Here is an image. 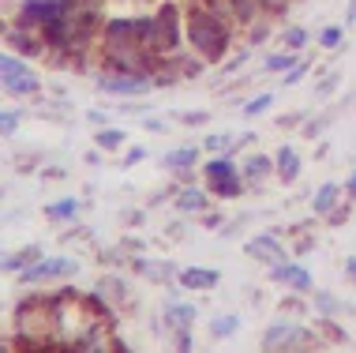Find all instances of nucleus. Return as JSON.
Masks as SVG:
<instances>
[{"label": "nucleus", "mask_w": 356, "mask_h": 353, "mask_svg": "<svg viewBox=\"0 0 356 353\" xmlns=\"http://www.w3.org/2000/svg\"><path fill=\"white\" fill-rule=\"evenodd\" d=\"M233 31L236 19L229 12L225 0H195V4L184 12V34L188 45L203 56L207 64H221L233 45Z\"/></svg>", "instance_id": "1"}, {"label": "nucleus", "mask_w": 356, "mask_h": 353, "mask_svg": "<svg viewBox=\"0 0 356 353\" xmlns=\"http://www.w3.org/2000/svg\"><path fill=\"white\" fill-rule=\"evenodd\" d=\"M203 180L218 199H236V196L248 192V180H244V173H240V166L233 162V155L207 158L203 162Z\"/></svg>", "instance_id": "2"}, {"label": "nucleus", "mask_w": 356, "mask_h": 353, "mask_svg": "<svg viewBox=\"0 0 356 353\" xmlns=\"http://www.w3.org/2000/svg\"><path fill=\"white\" fill-rule=\"evenodd\" d=\"M0 83H4L8 98H34V94H42V75L26 64V56H19L12 49L0 56Z\"/></svg>", "instance_id": "3"}, {"label": "nucleus", "mask_w": 356, "mask_h": 353, "mask_svg": "<svg viewBox=\"0 0 356 353\" xmlns=\"http://www.w3.org/2000/svg\"><path fill=\"white\" fill-rule=\"evenodd\" d=\"M259 346L263 350H312V346H323V342H319V335H315L312 327H304V323L274 320L270 327L259 335Z\"/></svg>", "instance_id": "4"}, {"label": "nucleus", "mask_w": 356, "mask_h": 353, "mask_svg": "<svg viewBox=\"0 0 356 353\" xmlns=\"http://www.w3.org/2000/svg\"><path fill=\"white\" fill-rule=\"evenodd\" d=\"M94 87L102 94H109V98H143V94H150L158 83H154V75L147 72H98L94 75Z\"/></svg>", "instance_id": "5"}, {"label": "nucleus", "mask_w": 356, "mask_h": 353, "mask_svg": "<svg viewBox=\"0 0 356 353\" xmlns=\"http://www.w3.org/2000/svg\"><path fill=\"white\" fill-rule=\"evenodd\" d=\"M64 12H68V0H19V12L12 19V26H23V31L42 34L45 26L56 23Z\"/></svg>", "instance_id": "6"}, {"label": "nucleus", "mask_w": 356, "mask_h": 353, "mask_svg": "<svg viewBox=\"0 0 356 353\" xmlns=\"http://www.w3.org/2000/svg\"><path fill=\"white\" fill-rule=\"evenodd\" d=\"M68 274H79V260H72V256H42V260L31 263L26 271H19L15 279L23 285H42V282L68 279Z\"/></svg>", "instance_id": "7"}, {"label": "nucleus", "mask_w": 356, "mask_h": 353, "mask_svg": "<svg viewBox=\"0 0 356 353\" xmlns=\"http://www.w3.org/2000/svg\"><path fill=\"white\" fill-rule=\"evenodd\" d=\"M158 49L161 53H177L180 45L188 42V34H184V23H180V8L172 4V0H161L158 4Z\"/></svg>", "instance_id": "8"}, {"label": "nucleus", "mask_w": 356, "mask_h": 353, "mask_svg": "<svg viewBox=\"0 0 356 353\" xmlns=\"http://www.w3.org/2000/svg\"><path fill=\"white\" fill-rule=\"evenodd\" d=\"M270 282L285 285V290H293V293H315L312 271H307L304 263H296V260H282L277 267H270Z\"/></svg>", "instance_id": "9"}, {"label": "nucleus", "mask_w": 356, "mask_h": 353, "mask_svg": "<svg viewBox=\"0 0 356 353\" xmlns=\"http://www.w3.org/2000/svg\"><path fill=\"white\" fill-rule=\"evenodd\" d=\"M244 252L252 256V260L266 263V267H277L282 260H289V252H285V244L277 241V233H255V237H248Z\"/></svg>", "instance_id": "10"}, {"label": "nucleus", "mask_w": 356, "mask_h": 353, "mask_svg": "<svg viewBox=\"0 0 356 353\" xmlns=\"http://www.w3.org/2000/svg\"><path fill=\"white\" fill-rule=\"evenodd\" d=\"M4 45L12 53L19 56H49V45H45V38L38 34V31H23V26H8V34H4Z\"/></svg>", "instance_id": "11"}, {"label": "nucleus", "mask_w": 356, "mask_h": 353, "mask_svg": "<svg viewBox=\"0 0 356 353\" xmlns=\"http://www.w3.org/2000/svg\"><path fill=\"white\" fill-rule=\"evenodd\" d=\"M136 42L139 45V34H136V15H109L102 26V45H128Z\"/></svg>", "instance_id": "12"}, {"label": "nucleus", "mask_w": 356, "mask_h": 353, "mask_svg": "<svg viewBox=\"0 0 356 353\" xmlns=\"http://www.w3.org/2000/svg\"><path fill=\"white\" fill-rule=\"evenodd\" d=\"M300 169H304L300 150H296L293 143H282V147L274 150V177L282 180V185H296V180H300Z\"/></svg>", "instance_id": "13"}, {"label": "nucleus", "mask_w": 356, "mask_h": 353, "mask_svg": "<svg viewBox=\"0 0 356 353\" xmlns=\"http://www.w3.org/2000/svg\"><path fill=\"white\" fill-rule=\"evenodd\" d=\"M177 282L184 285V290H218L221 285V271L218 267H180V274H177Z\"/></svg>", "instance_id": "14"}, {"label": "nucleus", "mask_w": 356, "mask_h": 353, "mask_svg": "<svg viewBox=\"0 0 356 353\" xmlns=\"http://www.w3.org/2000/svg\"><path fill=\"white\" fill-rule=\"evenodd\" d=\"M161 320H165V327L177 335V331H191L199 320V304H188V301H169L165 308H161Z\"/></svg>", "instance_id": "15"}, {"label": "nucleus", "mask_w": 356, "mask_h": 353, "mask_svg": "<svg viewBox=\"0 0 356 353\" xmlns=\"http://www.w3.org/2000/svg\"><path fill=\"white\" fill-rule=\"evenodd\" d=\"M210 188H199V185H188V188H180L177 199H172V207H177V214H207V207H210Z\"/></svg>", "instance_id": "16"}, {"label": "nucleus", "mask_w": 356, "mask_h": 353, "mask_svg": "<svg viewBox=\"0 0 356 353\" xmlns=\"http://www.w3.org/2000/svg\"><path fill=\"white\" fill-rule=\"evenodd\" d=\"M341 199H345V185H341V180H323V185L315 188V196H312V211L319 218H326L334 207H341Z\"/></svg>", "instance_id": "17"}, {"label": "nucleus", "mask_w": 356, "mask_h": 353, "mask_svg": "<svg viewBox=\"0 0 356 353\" xmlns=\"http://www.w3.org/2000/svg\"><path fill=\"white\" fill-rule=\"evenodd\" d=\"M136 274H143V279H150V282H169V279H177L180 274V267L177 263H169V260H147V256H136Z\"/></svg>", "instance_id": "18"}, {"label": "nucleus", "mask_w": 356, "mask_h": 353, "mask_svg": "<svg viewBox=\"0 0 356 353\" xmlns=\"http://www.w3.org/2000/svg\"><path fill=\"white\" fill-rule=\"evenodd\" d=\"M203 155H207L203 147H177V150H169V155L161 158V166H165L169 173H188V169L199 166V158H203Z\"/></svg>", "instance_id": "19"}, {"label": "nucleus", "mask_w": 356, "mask_h": 353, "mask_svg": "<svg viewBox=\"0 0 356 353\" xmlns=\"http://www.w3.org/2000/svg\"><path fill=\"white\" fill-rule=\"evenodd\" d=\"M240 173H244L248 185H263V180L274 173V155H248L244 166H240Z\"/></svg>", "instance_id": "20"}, {"label": "nucleus", "mask_w": 356, "mask_h": 353, "mask_svg": "<svg viewBox=\"0 0 356 353\" xmlns=\"http://www.w3.org/2000/svg\"><path fill=\"white\" fill-rule=\"evenodd\" d=\"M240 323H244V320H240V312H221V316H214L207 323V335L214 342H225V338H233L240 331Z\"/></svg>", "instance_id": "21"}, {"label": "nucleus", "mask_w": 356, "mask_h": 353, "mask_svg": "<svg viewBox=\"0 0 356 353\" xmlns=\"http://www.w3.org/2000/svg\"><path fill=\"white\" fill-rule=\"evenodd\" d=\"M83 203L75 196H64V199H53V203H45V218L49 222H72V218H79Z\"/></svg>", "instance_id": "22"}, {"label": "nucleus", "mask_w": 356, "mask_h": 353, "mask_svg": "<svg viewBox=\"0 0 356 353\" xmlns=\"http://www.w3.org/2000/svg\"><path fill=\"white\" fill-rule=\"evenodd\" d=\"M42 260V248L38 244H26V248H19V252H12V256H4V274H19V271H26L31 263H38Z\"/></svg>", "instance_id": "23"}, {"label": "nucleus", "mask_w": 356, "mask_h": 353, "mask_svg": "<svg viewBox=\"0 0 356 353\" xmlns=\"http://www.w3.org/2000/svg\"><path fill=\"white\" fill-rule=\"evenodd\" d=\"M229 12H233L236 26H252L259 15H263V0H225Z\"/></svg>", "instance_id": "24"}, {"label": "nucleus", "mask_w": 356, "mask_h": 353, "mask_svg": "<svg viewBox=\"0 0 356 353\" xmlns=\"http://www.w3.org/2000/svg\"><path fill=\"white\" fill-rule=\"evenodd\" d=\"M124 143H128V136H124L120 128H98V132H94V147L109 150V155H113V150H120Z\"/></svg>", "instance_id": "25"}, {"label": "nucleus", "mask_w": 356, "mask_h": 353, "mask_svg": "<svg viewBox=\"0 0 356 353\" xmlns=\"http://www.w3.org/2000/svg\"><path fill=\"white\" fill-rule=\"evenodd\" d=\"M293 64H300V53H293V49H285V53H274L270 61L263 64V72L266 75H285Z\"/></svg>", "instance_id": "26"}, {"label": "nucleus", "mask_w": 356, "mask_h": 353, "mask_svg": "<svg viewBox=\"0 0 356 353\" xmlns=\"http://www.w3.org/2000/svg\"><path fill=\"white\" fill-rule=\"evenodd\" d=\"M233 132H214V136L203 139V150L207 155H233Z\"/></svg>", "instance_id": "27"}, {"label": "nucleus", "mask_w": 356, "mask_h": 353, "mask_svg": "<svg viewBox=\"0 0 356 353\" xmlns=\"http://www.w3.org/2000/svg\"><path fill=\"white\" fill-rule=\"evenodd\" d=\"M282 42H285V49H293V53H300V49H304V45H307V42H312V34H307V31H304V26H296V23H293V26H285V31H282Z\"/></svg>", "instance_id": "28"}, {"label": "nucleus", "mask_w": 356, "mask_h": 353, "mask_svg": "<svg viewBox=\"0 0 356 353\" xmlns=\"http://www.w3.org/2000/svg\"><path fill=\"white\" fill-rule=\"evenodd\" d=\"M270 23H274L270 15H259L255 23L248 26V45H252V49H255V45H263L266 38H270Z\"/></svg>", "instance_id": "29"}, {"label": "nucleus", "mask_w": 356, "mask_h": 353, "mask_svg": "<svg viewBox=\"0 0 356 353\" xmlns=\"http://www.w3.org/2000/svg\"><path fill=\"white\" fill-rule=\"evenodd\" d=\"M345 42V23H330L319 31V49H338Z\"/></svg>", "instance_id": "30"}, {"label": "nucleus", "mask_w": 356, "mask_h": 353, "mask_svg": "<svg viewBox=\"0 0 356 353\" xmlns=\"http://www.w3.org/2000/svg\"><path fill=\"white\" fill-rule=\"evenodd\" d=\"M270 106H274V94H270V91H263L259 98H248V102H244V117L252 120V117H259V113H266Z\"/></svg>", "instance_id": "31"}, {"label": "nucleus", "mask_w": 356, "mask_h": 353, "mask_svg": "<svg viewBox=\"0 0 356 353\" xmlns=\"http://www.w3.org/2000/svg\"><path fill=\"white\" fill-rule=\"evenodd\" d=\"M315 312H319V316H338L341 304H338V297H334V293L319 290V293H315Z\"/></svg>", "instance_id": "32"}, {"label": "nucleus", "mask_w": 356, "mask_h": 353, "mask_svg": "<svg viewBox=\"0 0 356 353\" xmlns=\"http://www.w3.org/2000/svg\"><path fill=\"white\" fill-rule=\"evenodd\" d=\"M23 124V109H15V106H8L4 113H0V132H4V139L8 136H15V128Z\"/></svg>", "instance_id": "33"}, {"label": "nucleus", "mask_w": 356, "mask_h": 353, "mask_svg": "<svg viewBox=\"0 0 356 353\" xmlns=\"http://www.w3.org/2000/svg\"><path fill=\"white\" fill-rule=\"evenodd\" d=\"M248 56H252V45H244L236 56H229V64H221V72H225V75H236V72L248 64Z\"/></svg>", "instance_id": "34"}, {"label": "nucleus", "mask_w": 356, "mask_h": 353, "mask_svg": "<svg viewBox=\"0 0 356 353\" xmlns=\"http://www.w3.org/2000/svg\"><path fill=\"white\" fill-rule=\"evenodd\" d=\"M307 72H312V64H307V61H300V64H293V68H289V72L282 75V83H285V87H296V83H300Z\"/></svg>", "instance_id": "35"}, {"label": "nucleus", "mask_w": 356, "mask_h": 353, "mask_svg": "<svg viewBox=\"0 0 356 353\" xmlns=\"http://www.w3.org/2000/svg\"><path fill=\"white\" fill-rule=\"evenodd\" d=\"M143 158H147V147H128V155H124L120 166H124V169H131V166H139Z\"/></svg>", "instance_id": "36"}, {"label": "nucleus", "mask_w": 356, "mask_h": 353, "mask_svg": "<svg viewBox=\"0 0 356 353\" xmlns=\"http://www.w3.org/2000/svg\"><path fill=\"white\" fill-rule=\"evenodd\" d=\"M285 8H289V0H263V15H270V19L285 15Z\"/></svg>", "instance_id": "37"}, {"label": "nucleus", "mask_w": 356, "mask_h": 353, "mask_svg": "<svg viewBox=\"0 0 356 353\" xmlns=\"http://www.w3.org/2000/svg\"><path fill=\"white\" fill-rule=\"evenodd\" d=\"M338 83H341V75H338V72H334V75H326V79L319 83V87H315V94H319V98H326L330 91H338Z\"/></svg>", "instance_id": "38"}, {"label": "nucleus", "mask_w": 356, "mask_h": 353, "mask_svg": "<svg viewBox=\"0 0 356 353\" xmlns=\"http://www.w3.org/2000/svg\"><path fill=\"white\" fill-rule=\"evenodd\" d=\"M180 120H188L191 128H199V124H207V120H210V113H207V109H199V113H195V109H188V113H180Z\"/></svg>", "instance_id": "39"}, {"label": "nucleus", "mask_w": 356, "mask_h": 353, "mask_svg": "<svg viewBox=\"0 0 356 353\" xmlns=\"http://www.w3.org/2000/svg\"><path fill=\"white\" fill-rule=\"evenodd\" d=\"M345 218H349V207H345V203H341V207H334V211H330V214H326V222H334V226H341V222H345Z\"/></svg>", "instance_id": "40"}, {"label": "nucleus", "mask_w": 356, "mask_h": 353, "mask_svg": "<svg viewBox=\"0 0 356 353\" xmlns=\"http://www.w3.org/2000/svg\"><path fill=\"white\" fill-rule=\"evenodd\" d=\"M252 143H255V132H244V136H236V139H233V155H236L240 147H252Z\"/></svg>", "instance_id": "41"}, {"label": "nucleus", "mask_w": 356, "mask_h": 353, "mask_svg": "<svg viewBox=\"0 0 356 353\" xmlns=\"http://www.w3.org/2000/svg\"><path fill=\"white\" fill-rule=\"evenodd\" d=\"M177 350H191V331H177Z\"/></svg>", "instance_id": "42"}, {"label": "nucleus", "mask_w": 356, "mask_h": 353, "mask_svg": "<svg viewBox=\"0 0 356 353\" xmlns=\"http://www.w3.org/2000/svg\"><path fill=\"white\" fill-rule=\"evenodd\" d=\"M345 196H349V203H353V199H356V169H353V173H349V180H345Z\"/></svg>", "instance_id": "43"}, {"label": "nucleus", "mask_w": 356, "mask_h": 353, "mask_svg": "<svg viewBox=\"0 0 356 353\" xmlns=\"http://www.w3.org/2000/svg\"><path fill=\"white\" fill-rule=\"evenodd\" d=\"M319 132H323V120H312V124H307V128H304V136H307V139H315V136H319Z\"/></svg>", "instance_id": "44"}, {"label": "nucleus", "mask_w": 356, "mask_h": 353, "mask_svg": "<svg viewBox=\"0 0 356 353\" xmlns=\"http://www.w3.org/2000/svg\"><path fill=\"white\" fill-rule=\"evenodd\" d=\"M345 274H349V282L356 285V256H349V260H345Z\"/></svg>", "instance_id": "45"}, {"label": "nucleus", "mask_w": 356, "mask_h": 353, "mask_svg": "<svg viewBox=\"0 0 356 353\" xmlns=\"http://www.w3.org/2000/svg\"><path fill=\"white\" fill-rule=\"evenodd\" d=\"M356 23V0H349V8H345V26Z\"/></svg>", "instance_id": "46"}, {"label": "nucleus", "mask_w": 356, "mask_h": 353, "mask_svg": "<svg viewBox=\"0 0 356 353\" xmlns=\"http://www.w3.org/2000/svg\"><path fill=\"white\" fill-rule=\"evenodd\" d=\"M147 132H165V124H161V120H154V117H150V120H147Z\"/></svg>", "instance_id": "47"}, {"label": "nucleus", "mask_w": 356, "mask_h": 353, "mask_svg": "<svg viewBox=\"0 0 356 353\" xmlns=\"http://www.w3.org/2000/svg\"><path fill=\"white\" fill-rule=\"evenodd\" d=\"M139 4H143V0H139Z\"/></svg>", "instance_id": "48"}]
</instances>
